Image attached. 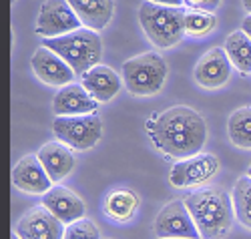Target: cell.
I'll list each match as a JSON object with an SVG mask.
<instances>
[{"label": "cell", "instance_id": "1", "mask_svg": "<svg viewBox=\"0 0 251 239\" xmlns=\"http://www.w3.org/2000/svg\"><path fill=\"white\" fill-rule=\"evenodd\" d=\"M149 135L165 155L187 159L201 153V147L207 141V125L195 108L171 106L157 117V125Z\"/></svg>", "mask_w": 251, "mask_h": 239}, {"label": "cell", "instance_id": "2", "mask_svg": "<svg viewBox=\"0 0 251 239\" xmlns=\"http://www.w3.org/2000/svg\"><path fill=\"white\" fill-rule=\"evenodd\" d=\"M185 205L193 215V221L201 239H223L233 223V199L221 187L195 189L185 199Z\"/></svg>", "mask_w": 251, "mask_h": 239}, {"label": "cell", "instance_id": "3", "mask_svg": "<svg viewBox=\"0 0 251 239\" xmlns=\"http://www.w3.org/2000/svg\"><path fill=\"white\" fill-rule=\"evenodd\" d=\"M43 47L65 58L76 77H82L89 69L97 67L102 56L100 36L97 34V30L91 28H78L60 36L43 38Z\"/></svg>", "mask_w": 251, "mask_h": 239}, {"label": "cell", "instance_id": "4", "mask_svg": "<svg viewBox=\"0 0 251 239\" xmlns=\"http://www.w3.org/2000/svg\"><path fill=\"white\" fill-rule=\"evenodd\" d=\"M187 10L181 6L155 4L151 0L143 2L139 8V23L147 38L157 49H171L187 34L185 30Z\"/></svg>", "mask_w": 251, "mask_h": 239}, {"label": "cell", "instance_id": "5", "mask_svg": "<svg viewBox=\"0 0 251 239\" xmlns=\"http://www.w3.org/2000/svg\"><path fill=\"white\" fill-rule=\"evenodd\" d=\"M123 82L137 97L157 95L167 79V62L159 53H143L123 62Z\"/></svg>", "mask_w": 251, "mask_h": 239}, {"label": "cell", "instance_id": "6", "mask_svg": "<svg viewBox=\"0 0 251 239\" xmlns=\"http://www.w3.org/2000/svg\"><path fill=\"white\" fill-rule=\"evenodd\" d=\"M52 131L60 143L69 145L75 151H87L99 143L102 135V123L95 113L67 115L54 119Z\"/></svg>", "mask_w": 251, "mask_h": 239}, {"label": "cell", "instance_id": "7", "mask_svg": "<svg viewBox=\"0 0 251 239\" xmlns=\"http://www.w3.org/2000/svg\"><path fill=\"white\" fill-rule=\"evenodd\" d=\"M82 23L78 20L76 12L69 4V0H47L40 6L38 18H36V34L43 38L60 36L73 30H78Z\"/></svg>", "mask_w": 251, "mask_h": 239}, {"label": "cell", "instance_id": "8", "mask_svg": "<svg viewBox=\"0 0 251 239\" xmlns=\"http://www.w3.org/2000/svg\"><path fill=\"white\" fill-rule=\"evenodd\" d=\"M155 235L159 239H201V233L183 201L167 203L155 219Z\"/></svg>", "mask_w": 251, "mask_h": 239}, {"label": "cell", "instance_id": "9", "mask_svg": "<svg viewBox=\"0 0 251 239\" xmlns=\"http://www.w3.org/2000/svg\"><path fill=\"white\" fill-rule=\"evenodd\" d=\"M58 217H54L45 205L30 207L18 219L14 233L20 239H62L65 227Z\"/></svg>", "mask_w": 251, "mask_h": 239}, {"label": "cell", "instance_id": "10", "mask_svg": "<svg viewBox=\"0 0 251 239\" xmlns=\"http://www.w3.org/2000/svg\"><path fill=\"white\" fill-rule=\"evenodd\" d=\"M219 169V161L211 153H197L193 157L179 159L173 165L169 179L175 187H195L211 179Z\"/></svg>", "mask_w": 251, "mask_h": 239}, {"label": "cell", "instance_id": "11", "mask_svg": "<svg viewBox=\"0 0 251 239\" xmlns=\"http://www.w3.org/2000/svg\"><path fill=\"white\" fill-rule=\"evenodd\" d=\"M30 67L40 80L50 86H67L76 77L75 71L71 69V64L47 47H38L34 51L30 58Z\"/></svg>", "mask_w": 251, "mask_h": 239}, {"label": "cell", "instance_id": "12", "mask_svg": "<svg viewBox=\"0 0 251 239\" xmlns=\"http://www.w3.org/2000/svg\"><path fill=\"white\" fill-rule=\"evenodd\" d=\"M12 185L28 195H45L52 187V179L38 155H26L12 169Z\"/></svg>", "mask_w": 251, "mask_h": 239}, {"label": "cell", "instance_id": "13", "mask_svg": "<svg viewBox=\"0 0 251 239\" xmlns=\"http://www.w3.org/2000/svg\"><path fill=\"white\" fill-rule=\"evenodd\" d=\"M231 69L233 64L229 60L225 49L213 47L195 64V80L205 89H219L231 77Z\"/></svg>", "mask_w": 251, "mask_h": 239}, {"label": "cell", "instance_id": "14", "mask_svg": "<svg viewBox=\"0 0 251 239\" xmlns=\"http://www.w3.org/2000/svg\"><path fill=\"white\" fill-rule=\"evenodd\" d=\"M43 205H45L54 217H58V219L65 223V225L82 219V217H85V213H87L85 201H82L76 193H73L71 189L62 187V185L50 187V189L43 195Z\"/></svg>", "mask_w": 251, "mask_h": 239}, {"label": "cell", "instance_id": "15", "mask_svg": "<svg viewBox=\"0 0 251 239\" xmlns=\"http://www.w3.org/2000/svg\"><path fill=\"white\" fill-rule=\"evenodd\" d=\"M99 106V101L91 97V93L85 89L82 82H71L67 86H60L52 101V111L58 117L67 115H89L95 113Z\"/></svg>", "mask_w": 251, "mask_h": 239}, {"label": "cell", "instance_id": "16", "mask_svg": "<svg viewBox=\"0 0 251 239\" xmlns=\"http://www.w3.org/2000/svg\"><path fill=\"white\" fill-rule=\"evenodd\" d=\"M38 159L45 165L49 177L52 179V183H58L60 179H65L67 175H71V171L76 165V159L73 155V151L69 145L60 143V141H50L45 143L38 149Z\"/></svg>", "mask_w": 251, "mask_h": 239}, {"label": "cell", "instance_id": "17", "mask_svg": "<svg viewBox=\"0 0 251 239\" xmlns=\"http://www.w3.org/2000/svg\"><path fill=\"white\" fill-rule=\"evenodd\" d=\"M82 84L91 93V97L99 103H107L117 97V93L123 86V79L104 64H97V67L89 69L82 75Z\"/></svg>", "mask_w": 251, "mask_h": 239}, {"label": "cell", "instance_id": "18", "mask_svg": "<svg viewBox=\"0 0 251 239\" xmlns=\"http://www.w3.org/2000/svg\"><path fill=\"white\" fill-rule=\"evenodd\" d=\"M69 4L76 12L82 27L97 32L107 28L115 14L113 0H69Z\"/></svg>", "mask_w": 251, "mask_h": 239}, {"label": "cell", "instance_id": "19", "mask_svg": "<svg viewBox=\"0 0 251 239\" xmlns=\"http://www.w3.org/2000/svg\"><path fill=\"white\" fill-rule=\"evenodd\" d=\"M139 195L133 191V189H127V187H119V189H113L107 199H104V211L111 219L119 221V223H125V221H131L137 209H139Z\"/></svg>", "mask_w": 251, "mask_h": 239}, {"label": "cell", "instance_id": "20", "mask_svg": "<svg viewBox=\"0 0 251 239\" xmlns=\"http://www.w3.org/2000/svg\"><path fill=\"white\" fill-rule=\"evenodd\" d=\"M225 53L231 64L243 75H251V38L241 28L233 30L225 40Z\"/></svg>", "mask_w": 251, "mask_h": 239}, {"label": "cell", "instance_id": "21", "mask_svg": "<svg viewBox=\"0 0 251 239\" xmlns=\"http://www.w3.org/2000/svg\"><path fill=\"white\" fill-rule=\"evenodd\" d=\"M231 143L239 149H251V106H241L227 121Z\"/></svg>", "mask_w": 251, "mask_h": 239}, {"label": "cell", "instance_id": "22", "mask_svg": "<svg viewBox=\"0 0 251 239\" xmlns=\"http://www.w3.org/2000/svg\"><path fill=\"white\" fill-rule=\"evenodd\" d=\"M231 199H233V209L237 219L251 229V177L245 175L241 179H237L233 193H231Z\"/></svg>", "mask_w": 251, "mask_h": 239}, {"label": "cell", "instance_id": "23", "mask_svg": "<svg viewBox=\"0 0 251 239\" xmlns=\"http://www.w3.org/2000/svg\"><path fill=\"white\" fill-rule=\"evenodd\" d=\"M217 27V18L213 16V12L207 10H187L185 16V30L189 36H207L211 34Z\"/></svg>", "mask_w": 251, "mask_h": 239}, {"label": "cell", "instance_id": "24", "mask_svg": "<svg viewBox=\"0 0 251 239\" xmlns=\"http://www.w3.org/2000/svg\"><path fill=\"white\" fill-rule=\"evenodd\" d=\"M62 239H100L99 227L91 219H78L65 227V237Z\"/></svg>", "mask_w": 251, "mask_h": 239}, {"label": "cell", "instance_id": "25", "mask_svg": "<svg viewBox=\"0 0 251 239\" xmlns=\"http://www.w3.org/2000/svg\"><path fill=\"white\" fill-rule=\"evenodd\" d=\"M185 4H189L195 10H207V12H213L219 8L221 0H185Z\"/></svg>", "mask_w": 251, "mask_h": 239}, {"label": "cell", "instance_id": "26", "mask_svg": "<svg viewBox=\"0 0 251 239\" xmlns=\"http://www.w3.org/2000/svg\"><path fill=\"white\" fill-rule=\"evenodd\" d=\"M155 4H165V6H181L185 4V0H151Z\"/></svg>", "mask_w": 251, "mask_h": 239}, {"label": "cell", "instance_id": "27", "mask_svg": "<svg viewBox=\"0 0 251 239\" xmlns=\"http://www.w3.org/2000/svg\"><path fill=\"white\" fill-rule=\"evenodd\" d=\"M241 30H243L245 34H249V38H251V14H247V16L243 18V23H241Z\"/></svg>", "mask_w": 251, "mask_h": 239}, {"label": "cell", "instance_id": "28", "mask_svg": "<svg viewBox=\"0 0 251 239\" xmlns=\"http://www.w3.org/2000/svg\"><path fill=\"white\" fill-rule=\"evenodd\" d=\"M243 2V8L247 10V14H251V0H241Z\"/></svg>", "mask_w": 251, "mask_h": 239}, {"label": "cell", "instance_id": "29", "mask_svg": "<svg viewBox=\"0 0 251 239\" xmlns=\"http://www.w3.org/2000/svg\"><path fill=\"white\" fill-rule=\"evenodd\" d=\"M10 239H20V237H18L16 233H12V237H10Z\"/></svg>", "mask_w": 251, "mask_h": 239}, {"label": "cell", "instance_id": "30", "mask_svg": "<svg viewBox=\"0 0 251 239\" xmlns=\"http://www.w3.org/2000/svg\"><path fill=\"white\" fill-rule=\"evenodd\" d=\"M247 175H249V177H251V165H249V169H247Z\"/></svg>", "mask_w": 251, "mask_h": 239}, {"label": "cell", "instance_id": "31", "mask_svg": "<svg viewBox=\"0 0 251 239\" xmlns=\"http://www.w3.org/2000/svg\"><path fill=\"white\" fill-rule=\"evenodd\" d=\"M171 239H177V237H171Z\"/></svg>", "mask_w": 251, "mask_h": 239}, {"label": "cell", "instance_id": "32", "mask_svg": "<svg viewBox=\"0 0 251 239\" xmlns=\"http://www.w3.org/2000/svg\"><path fill=\"white\" fill-rule=\"evenodd\" d=\"M12 2H14V0H12Z\"/></svg>", "mask_w": 251, "mask_h": 239}]
</instances>
